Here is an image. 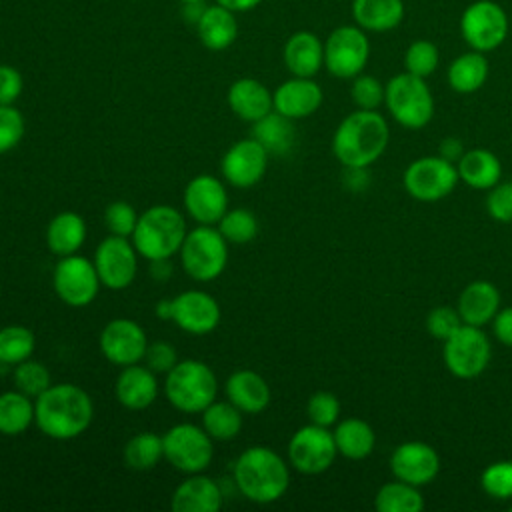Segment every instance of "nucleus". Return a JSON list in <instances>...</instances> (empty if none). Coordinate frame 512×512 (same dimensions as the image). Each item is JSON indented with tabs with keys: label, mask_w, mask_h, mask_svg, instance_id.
I'll return each instance as SVG.
<instances>
[{
	"label": "nucleus",
	"mask_w": 512,
	"mask_h": 512,
	"mask_svg": "<svg viewBox=\"0 0 512 512\" xmlns=\"http://www.w3.org/2000/svg\"><path fill=\"white\" fill-rule=\"evenodd\" d=\"M92 418V398L76 384H52L38 398H34V424L52 440L78 438L88 430Z\"/></svg>",
	"instance_id": "nucleus-1"
},
{
	"label": "nucleus",
	"mask_w": 512,
	"mask_h": 512,
	"mask_svg": "<svg viewBox=\"0 0 512 512\" xmlns=\"http://www.w3.org/2000/svg\"><path fill=\"white\" fill-rule=\"evenodd\" d=\"M390 140L386 118L378 110L356 108L336 126L332 154L344 168H370Z\"/></svg>",
	"instance_id": "nucleus-2"
},
{
	"label": "nucleus",
	"mask_w": 512,
	"mask_h": 512,
	"mask_svg": "<svg viewBox=\"0 0 512 512\" xmlns=\"http://www.w3.org/2000/svg\"><path fill=\"white\" fill-rule=\"evenodd\" d=\"M234 484L238 492L256 504L280 500L290 486L286 460L268 446H250L234 462Z\"/></svg>",
	"instance_id": "nucleus-3"
},
{
	"label": "nucleus",
	"mask_w": 512,
	"mask_h": 512,
	"mask_svg": "<svg viewBox=\"0 0 512 512\" xmlns=\"http://www.w3.org/2000/svg\"><path fill=\"white\" fill-rule=\"evenodd\" d=\"M186 234L188 228L182 212L174 206L156 204L138 214L130 240L142 258L162 260L178 254Z\"/></svg>",
	"instance_id": "nucleus-4"
},
{
	"label": "nucleus",
	"mask_w": 512,
	"mask_h": 512,
	"mask_svg": "<svg viewBox=\"0 0 512 512\" xmlns=\"http://www.w3.org/2000/svg\"><path fill=\"white\" fill-rule=\"evenodd\" d=\"M164 394L176 410L184 414H202V410L216 400L218 378L214 370L200 360H178L166 374Z\"/></svg>",
	"instance_id": "nucleus-5"
},
{
	"label": "nucleus",
	"mask_w": 512,
	"mask_h": 512,
	"mask_svg": "<svg viewBox=\"0 0 512 512\" xmlns=\"http://www.w3.org/2000/svg\"><path fill=\"white\" fill-rule=\"evenodd\" d=\"M384 104L390 116L408 130H422L434 116V96L426 78L406 70L386 82Z\"/></svg>",
	"instance_id": "nucleus-6"
},
{
	"label": "nucleus",
	"mask_w": 512,
	"mask_h": 512,
	"mask_svg": "<svg viewBox=\"0 0 512 512\" xmlns=\"http://www.w3.org/2000/svg\"><path fill=\"white\" fill-rule=\"evenodd\" d=\"M184 272L196 282L216 280L228 264V242L216 226L198 224L178 250Z\"/></svg>",
	"instance_id": "nucleus-7"
},
{
	"label": "nucleus",
	"mask_w": 512,
	"mask_h": 512,
	"mask_svg": "<svg viewBox=\"0 0 512 512\" xmlns=\"http://www.w3.org/2000/svg\"><path fill=\"white\" fill-rule=\"evenodd\" d=\"M492 358V342L480 326L462 324L442 342V360L448 372L460 380L480 376Z\"/></svg>",
	"instance_id": "nucleus-8"
},
{
	"label": "nucleus",
	"mask_w": 512,
	"mask_h": 512,
	"mask_svg": "<svg viewBox=\"0 0 512 512\" xmlns=\"http://www.w3.org/2000/svg\"><path fill=\"white\" fill-rule=\"evenodd\" d=\"M164 458L184 474L204 472L214 460L212 436L196 424L182 422L162 434Z\"/></svg>",
	"instance_id": "nucleus-9"
},
{
	"label": "nucleus",
	"mask_w": 512,
	"mask_h": 512,
	"mask_svg": "<svg viewBox=\"0 0 512 512\" xmlns=\"http://www.w3.org/2000/svg\"><path fill=\"white\" fill-rule=\"evenodd\" d=\"M458 182L460 178L456 164L440 154L412 160L402 176L404 190L418 202H438L450 196Z\"/></svg>",
	"instance_id": "nucleus-10"
},
{
	"label": "nucleus",
	"mask_w": 512,
	"mask_h": 512,
	"mask_svg": "<svg viewBox=\"0 0 512 512\" xmlns=\"http://www.w3.org/2000/svg\"><path fill=\"white\" fill-rule=\"evenodd\" d=\"M510 22L506 10L494 0H476L460 16V36L470 50L492 52L508 38Z\"/></svg>",
	"instance_id": "nucleus-11"
},
{
	"label": "nucleus",
	"mask_w": 512,
	"mask_h": 512,
	"mask_svg": "<svg viewBox=\"0 0 512 512\" xmlns=\"http://www.w3.org/2000/svg\"><path fill=\"white\" fill-rule=\"evenodd\" d=\"M370 58V40L360 26L344 24L334 28L324 40V68L340 80L362 74Z\"/></svg>",
	"instance_id": "nucleus-12"
},
{
	"label": "nucleus",
	"mask_w": 512,
	"mask_h": 512,
	"mask_svg": "<svg viewBox=\"0 0 512 512\" xmlns=\"http://www.w3.org/2000/svg\"><path fill=\"white\" fill-rule=\"evenodd\" d=\"M338 456L334 434L318 424L300 426L288 440V464L300 474H322Z\"/></svg>",
	"instance_id": "nucleus-13"
},
{
	"label": "nucleus",
	"mask_w": 512,
	"mask_h": 512,
	"mask_svg": "<svg viewBox=\"0 0 512 512\" xmlns=\"http://www.w3.org/2000/svg\"><path fill=\"white\" fill-rule=\"evenodd\" d=\"M52 284L58 298L72 308H84L92 304L102 286L94 262L78 254H70L58 260Z\"/></svg>",
	"instance_id": "nucleus-14"
},
{
	"label": "nucleus",
	"mask_w": 512,
	"mask_h": 512,
	"mask_svg": "<svg viewBox=\"0 0 512 512\" xmlns=\"http://www.w3.org/2000/svg\"><path fill=\"white\" fill-rule=\"evenodd\" d=\"M138 252L126 236L110 234L94 250V268L104 288L124 290L138 272Z\"/></svg>",
	"instance_id": "nucleus-15"
},
{
	"label": "nucleus",
	"mask_w": 512,
	"mask_h": 512,
	"mask_svg": "<svg viewBox=\"0 0 512 512\" xmlns=\"http://www.w3.org/2000/svg\"><path fill=\"white\" fill-rule=\"evenodd\" d=\"M98 346L102 356L120 368L138 364L148 348L146 332L140 324L130 318H114L110 320L98 338Z\"/></svg>",
	"instance_id": "nucleus-16"
},
{
	"label": "nucleus",
	"mask_w": 512,
	"mask_h": 512,
	"mask_svg": "<svg viewBox=\"0 0 512 512\" xmlns=\"http://www.w3.org/2000/svg\"><path fill=\"white\" fill-rule=\"evenodd\" d=\"M268 168V150L256 138L234 142L222 156L220 172L234 188H250L258 184Z\"/></svg>",
	"instance_id": "nucleus-17"
},
{
	"label": "nucleus",
	"mask_w": 512,
	"mask_h": 512,
	"mask_svg": "<svg viewBox=\"0 0 512 512\" xmlns=\"http://www.w3.org/2000/svg\"><path fill=\"white\" fill-rule=\"evenodd\" d=\"M218 300L202 290H186L170 298V320L184 332L202 336L220 324Z\"/></svg>",
	"instance_id": "nucleus-18"
},
{
	"label": "nucleus",
	"mask_w": 512,
	"mask_h": 512,
	"mask_svg": "<svg viewBox=\"0 0 512 512\" xmlns=\"http://www.w3.org/2000/svg\"><path fill=\"white\" fill-rule=\"evenodd\" d=\"M390 472L394 478L422 488L438 476L440 456L428 442L408 440L392 450Z\"/></svg>",
	"instance_id": "nucleus-19"
},
{
	"label": "nucleus",
	"mask_w": 512,
	"mask_h": 512,
	"mask_svg": "<svg viewBox=\"0 0 512 512\" xmlns=\"http://www.w3.org/2000/svg\"><path fill=\"white\" fill-rule=\"evenodd\" d=\"M188 216L204 226H216L228 210L226 186L212 174L194 176L182 194Z\"/></svg>",
	"instance_id": "nucleus-20"
},
{
	"label": "nucleus",
	"mask_w": 512,
	"mask_h": 512,
	"mask_svg": "<svg viewBox=\"0 0 512 512\" xmlns=\"http://www.w3.org/2000/svg\"><path fill=\"white\" fill-rule=\"evenodd\" d=\"M324 94L318 82L312 78L292 76L272 92L274 110L290 120H302L312 116L322 106Z\"/></svg>",
	"instance_id": "nucleus-21"
},
{
	"label": "nucleus",
	"mask_w": 512,
	"mask_h": 512,
	"mask_svg": "<svg viewBox=\"0 0 512 512\" xmlns=\"http://www.w3.org/2000/svg\"><path fill=\"white\" fill-rule=\"evenodd\" d=\"M114 396L128 410H146L158 396L156 372H152L146 364L124 366L116 376Z\"/></svg>",
	"instance_id": "nucleus-22"
},
{
	"label": "nucleus",
	"mask_w": 512,
	"mask_h": 512,
	"mask_svg": "<svg viewBox=\"0 0 512 512\" xmlns=\"http://www.w3.org/2000/svg\"><path fill=\"white\" fill-rule=\"evenodd\" d=\"M500 290L490 280H472L462 288L456 300V310L464 324L486 326L500 310Z\"/></svg>",
	"instance_id": "nucleus-23"
},
{
	"label": "nucleus",
	"mask_w": 512,
	"mask_h": 512,
	"mask_svg": "<svg viewBox=\"0 0 512 512\" xmlns=\"http://www.w3.org/2000/svg\"><path fill=\"white\" fill-rule=\"evenodd\" d=\"M226 400H230L242 414H260L268 408L272 392L264 376L242 368L232 372L224 382Z\"/></svg>",
	"instance_id": "nucleus-24"
},
{
	"label": "nucleus",
	"mask_w": 512,
	"mask_h": 512,
	"mask_svg": "<svg viewBox=\"0 0 512 512\" xmlns=\"http://www.w3.org/2000/svg\"><path fill=\"white\" fill-rule=\"evenodd\" d=\"M174 512H218L222 508V490L216 480L196 472L182 480L170 500Z\"/></svg>",
	"instance_id": "nucleus-25"
},
{
	"label": "nucleus",
	"mask_w": 512,
	"mask_h": 512,
	"mask_svg": "<svg viewBox=\"0 0 512 512\" xmlns=\"http://www.w3.org/2000/svg\"><path fill=\"white\" fill-rule=\"evenodd\" d=\"M282 58L292 76L314 78L324 66V42L314 32L298 30L286 40Z\"/></svg>",
	"instance_id": "nucleus-26"
},
{
	"label": "nucleus",
	"mask_w": 512,
	"mask_h": 512,
	"mask_svg": "<svg viewBox=\"0 0 512 512\" xmlns=\"http://www.w3.org/2000/svg\"><path fill=\"white\" fill-rule=\"evenodd\" d=\"M226 102L244 122H256L274 110L272 92L256 78H240L230 84Z\"/></svg>",
	"instance_id": "nucleus-27"
},
{
	"label": "nucleus",
	"mask_w": 512,
	"mask_h": 512,
	"mask_svg": "<svg viewBox=\"0 0 512 512\" xmlns=\"http://www.w3.org/2000/svg\"><path fill=\"white\" fill-rule=\"evenodd\" d=\"M458 178L474 190H490L502 180L500 158L486 148H470L456 162Z\"/></svg>",
	"instance_id": "nucleus-28"
},
{
	"label": "nucleus",
	"mask_w": 512,
	"mask_h": 512,
	"mask_svg": "<svg viewBox=\"0 0 512 512\" xmlns=\"http://www.w3.org/2000/svg\"><path fill=\"white\" fill-rule=\"evenodd\" d=\"M354 24L366 32H390L404 20V0H352Z\"/></svg>",
	"instance_id": "nucleus-29"
},
{
	"label": "nucleus",
	"mask_w": 512,
	"mask_h": 512,
	"mask_svg": "<svg viewBox=\"0 0 512 512\" xmlns=\"http://www.w3.org/2000/svg\"><path fill=\"white\" fill-rule=\"evenodd\" d=\"M196 32H198L200 42L208 50H212V52L226 50L234 44V40L238 36L236 16L232 10H228L220 4L206 6L196 22Z\"/></svg>",
	"instance_id": "nucleus-30"
},
{
	"label": "nucleus",
	"mask_w": 512,
	"mask_h": 512,
	"mask_svg": "<svg viewBox=\"0 0 512 512\" xmlns=\"http://www.w3.org/2000/svg\"><path fill=\"white\" fill-rule=\"evenodd\" d=\"M490 74V64L484 52L468 50L458 54L446 72L448 86L458 94H474L478 92Z\"/></svg>",
	"instance_id": "nucleus-31"
},
{
	"label": "nucleus",
	"mask_w": 512,
	"mask_h": 512,
	"mask_svg": "<svg viewBox=\"0 0 512 512\" xmlns=\"http://www.w3.org/2000/svg\"><path fill=\"white\" fill-rule=\"evenodd\" d=\"M334 442L338 454L348 460H364L374 452L376 434L374 428L362 418H344L334 424Z\"/></svg>",
	"instance_id": "nucleus-32"
},
{
	"label": "nucleus",
	"mask_w": 512,
	"mask_h": 512,
	"mask_svg": "<svg viewBox=\"0 0 512 512\" xmlns=\"http://www.w3.org/2000/svg\"><path fill=\"white\" fill-rule=\"evenodd\" d=\"M86 240V222L76 212H60L56 214L46 228V244L48 250L58 256L76 254Z\"/></svg>",
	"instance_id": "nucleus-33"
},
{
	"label": "nucleus",
	"mask_w": 512,
	"mask_h": 512,
	"mask_svg": "<svg viewBox=\"0 0 512 512\" xmlns=\"http://www.w3.org/2000/svg\"><path fill=\"white\" fill-rule=\"evenodd\" d=\"M34 424V398L20 390L0 394V434L20 436Z\"/></svg>",
	"instance_id": "nucleus-34"
},
{
	"label": "nucleus",
	"mask_w": 512,
	"mask_h": 512,
	"mask_svg": "<svg viewBox=\"0 0 512 512\" xmlns=\"http://www.w3.org/2000/svg\"><path fill=\"white\" fill-rule=\"evenodd\" d=\"M292 122L294 120L272 110L270 114L254 122L252 138H256L268 150V154H286L296 140V130Z\"/></svg>",
	"instance_id": "nucleus-35"
},
{
	"label": "nucleus",
	"mask_w": 512,
	"mask_h": 512,
	"mask_svg": "<svg viewBox=\"0 0 512 512\" xmlns=\"http://www.w3.org/2000/svg\"><path fill=\"white\" fill-rule=\"evenodd\" d=\"M424 504L420 488L398 478L382 484L374 496L378 512H422Z\"/></svg>",
	"instance_id": "nucleus-36"
},
{
	"label": "nucleus",
	"mask_w": 512,
	"mask_h": 512,
	"mask_svg": "<svg viewBox=\"0 0 512 512\" xmlns=\"http://www.w3.org/2000/svg\"><path fill=\"white\" fill-rule=\"evenodd\" d=\"M242 412L230 400H214L202 410V428L212 440H232L242 430Z\"/></svg>",
	"instance_id": "nucleus-37"
},
{
	"label": "nucleus",
	"mask_w": 512,
	"mask_h": 512,
	"mask_svg": "<svg viewBox=\"0 0 512 512\" xmlns=\"http://www.w3.org/2000/svg\"><path fill=\"white\" fill-rule=\"evenodd\" d=\"M164 458L162 436L154 432H140L124 446V462L132 470H152Z\"/></svg>",
	"instance_id": "nucleus-38"
},
{
	"label": "nucleus",
	"mask_w": 512,
	"mask_h": 512,
	"mask_svg": "<svg viewBox=\"0 0 512 512\" xmlns=\"http://www.w3.org/2000/svg\"><path fill=\"white\" fill-rule=\"evenodd\" d=\"M36 348V336L30 328L10 324L0 328V364L16 366L32 358Z\"/></svg>",
	"instance_id": "nucleus-39"
},
{
	"label": "nucleus",
	"mask_w": 512,
	"mask_h": 512,
	"mask_svg": "<svg viewBox=\"0 0 512 512\" xmlns=\"http://www.w3.org/2000/svg\"><path fill=\"white\" fill-rule=\"evenodd\" d=\"M218 230L228 244H248L258 236V220L248 208H232L220 218Z\"/></svg>",
	"instance_id": "nucleus-40"
},
{
	"label": "nucleus",
	"mask_w": 512,
	"mask_h": 512,
	"mask_svg": "<svg viewBox=\"0 0 512 512\" xmlns=\"http://www.w3.org/2000/svg\"><path fill=\"white\" fill-rule=\"evenodd\" d=\"M438 64H440V52L434 42H430L426 38H418L408 44V48L404 52L406 72L420 76V78H428L436 72Z\"/></svg>",
	"instance_id": "nucleus-41"
},
{
	"label": "nucleus",
	"mask_w": 512,
	"mask_h": 512,
	"mask_svg": "<svg viewBox=\"0 0 512 512\" xmlns=\"http://www.w3.org/2000/svg\"><path fill=\"white\" fill-rule=\"evenodd\" d=\"M12 380H14L16 390L28 394L30 398H38L46 388L52 386L48 368L42 362H36L32 358L14 366Z\"/></svg>",
	"instance_id": "nucleus-42"
},
{
	"label": "nucleus",
	"mask_w": 512,
	"mask_h": 512,
	"mask_svg": "<svg viewBox=\"0 0 512 512\" xmlns=\"http://www.w3.org/2000/svg\"><path fill=\"white\" fill-rule=\"evenodd\" d=\"M480 486L484 494L494 500L512 498V460L490 462L480 474Z\"/></svg>",
	"instance_id": "nucleus-43"
},
{
	"label": "nucleus",
	"mask_w": 512,
	"mask_h": 512,
	"mask_svg": "<svg viewBox=\"0 0 512 512\" xmlns=\"http://www.w3.org/2000/svg\"><path fill=\"white\" fill-rule=\"evenodd\" d=\"M386 86L372 74H358L352 78L350 98L356 108L362 110H378L384 104Z\"/></svg>",
	"instance_id": "nucleus-44"
},
{
	"label": "nucleus",
	"mask_w": 512,
	"mask_h": 512,
	"mask_svg": "<svg viewBox=\"0 0 512 512\" xmlns=\"http://www.w3.org/2000/svg\"><path fill=\"white\" fill-rule=\"evenodd\" d=\"M306 416L312 424L330 428L340 418V400L328 390L314 392L306 402Z\"/></svg>",
	"instance_id": "nucleus-45"
},
{
	"label": "nucleus",
	"mask_w": 512,
	"mask_h": 512,
	"mask_svg": "<svg viewBox=\"0 0 512 512\" xmlns=\"http://www.w3.org/2000/svg\"><path fill=\"white\" fill-rule=\"evenodd\" d=\"M24 116L14 104H0V154L14 150L24 138Z\"/></svg>",
	"instance_id": "nucleus-46"
},
{
	"label": "nucleus",
	"mask_w": 512,
	"mask_h": 512,
	"mask_svg": "<svg viewBox=\"0 0 512 512\" xmlns=\"http://www.w3.org/2000/svg\"><path fill=\"white\" fill-rule=\"evenodd\" d=\"M136 222H138V214L130 202L116 200V202H110L108 208L104 210V224L110 234L130 238L136 228Z\"/></svg>",
	"instance_id": "nucleus-47"
},
{
	"label": "nucleus",
	"mask_w": 512,
	"mask_h": 512,
	"mask_svg": "<svg viewBox=\"0 0 512 512\" xmlns=\"http://www.w3.org/2000/svg\"><path fill=\"white\" fill-rule=\"evenodd\" d=\"M462 324L464 322H462L456 306H436L426 316L428 334L440 342H444L448 336H452Z\"/></svg>",
	"instance_id": "nucleus-48"
},
{
	"label": "nucleus",
	"mask_w": 512,
	"mask_h": 512,
	"mask_svg": "<svg viewBox=\"0 0 512 512\" xmlns=\"http://www.w3.org/2000/svg\"><path fill=\"white\" fill-rule=\"evenodd\" d=\"M486 212L492 220L508 224L512 222V180L498 182L486 194Z\"/></svg>",
	"instance_id": "nucleus-49"
},
{
	"label": "nucleus",
	"mask_w": 512,
	"mask_h": 512,
	"mask_svg": "<svg viewBox=\"0 0 512 512\" xmlns=\"http://www.w3.org/2000/svg\"><path fill=\"white\" fill-rule=\"evenodd\" d=\"M142 360H144V364H146L152 372H156V374H168V372L176 366L178 354H176V348H174L172 344L158 340V342L148 344L146 354H144Z\"/></svg>",
	"instance_id": "nucleus-50"
},
{
	"label": "nucleus",
	"mask_w": 512,
	"mask_h": 512,
	"mask_svg": "<svg viewBox=\"0 0 512 512\" xmlns=\"http://www.w3.org/2000/svg\"><path fill=\"white\" fill-rule=\"evenodd\" d=\"M24 90V78L18 68L0 64V104H14Z\"/></svg>",
	"instance_id": "nucleus-51"
},
{
	"label": "nucleus",
	"mask_w": 512,
	"mask_h": 512,
	"mask_svg": "<svg viewBox=\"0 0 512 512\" xmlns=\"http://www.w3.org/2000/svg\"><path fill=\"white\" fill-rule=\"evenodd\" d=\"M490 324H492V334L496 336V340L500 344L512 348V306L500 308Z\"/></svg>",
	"instance_id": "nucleus-52"
},
{
	"label": "nucleus",
	"mask_w": 512,
	"mask_h": 512,
	"mask_svg": "<svg viewBox=\"0 0 512 512\" xmlns=\"http://www.w3.org/2000/svg\"><path fill=\"white\" fill-rule=\"evenodd\" d=\"M464 152H466V150H464V142H462L460 138H456V136L444 138V140L440 142V148H438V154H440L442 158L454 162V164L460 160V156H462Z\"/></svg>",
	"instance_id": "nucleus-53"
},
{
	"label": "nucleus",
	"mask_w": 512,
	"mask_h": 512,
	"mask_svg": "<svg viewBox=\"0 0 512 512\" xmlns=\"http://www.w3.org/2000/svg\"><path fill=\"white\" fill-rule=\"evenodd\" d=\"M366 170H368V168H346V176H344L346 186H348L350 190H354V192L364 190V186L368 184Z\"/></svg>",
	"instance_id": "nucleus-54"
},
{
	"label": "nucleus",
	"mask_w": 512,
	"mask_h": 512,
	"mask_svg": "<svg viewBox=\"0 0 512 512\" xmlns=\"http://www.w3.org/2000/svg\"><path fill=\"white\" fill-rule=\"evenodd\" d=\"M262 0H216V4L232 10L234 14L236 12H248V10H254Z\"/></svg>",
	"instance_id": "nucleus-55"
},
{
	"label": "nucleus",
	"mask_w": 512,
	"mask_h": 512,
	"mask_svg": "<svg viewBox=\"0 0 512 512\" xmlns=\"http://www.w3.org/2000/svg\"><path fill=\"white\" fill-rule=\"evenodd\" d=\"M150 274L156 280H166L172 274V266H170V258H162V260H150Z\"/></svg>",
	"instance_id": "nucleus-56"
},
{
	"label": "nucleus",
	"mask_w": 512,
	"mask_h": 512,
	"mask_svg": "<svg viewBox=\"0 0 512 512\" xmlns=\"http://www.w3.org/2000/svg\"><path fill=\"white\" fill-rule=\"evenodd\" d=\"M156 316L160 320H170V298H162L158 304H156Z\"/></svg>",
	"instance_id": "nucleus-57"
},
{
	"label": "nucleus",
	"mask_w": 512,
	"mask_h": 512,
	"mask_svg": "<svg viewBox=\"0 0 512 512\" xmlns=\"http://www.w3.org/2000/svg\"><path fill=\"white\" fill-rule=\"evenodd\" d=\"M182 4H192V2H204V0H180Z\"/></svg>",
	"instance_id": "nucleus-58"
},
{
	"label": "nucleus",
	"mask_w": 512,
	"mask_h": 512,
	"mask_svg": "<svg viewBox=\"0 0 512 512\" xmlns=\"http://www.w3.org/2000/svg\"><path fill=\"white\" fill-rule=\"evenodd\" d=\"M510 512H512V504H510Z\"/></svg>",
	"instance_id": "nucleus-59"
}]
</instances>
